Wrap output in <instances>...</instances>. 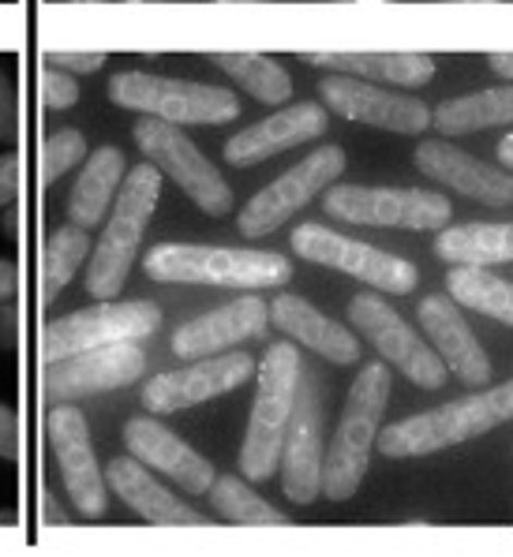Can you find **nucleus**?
Wrapping results in <instances>:
<instances>
[{
    "label": "nucleus",
    "mask_w": 513,
    "mask_h": 557,
    "mask_svg": "<svg viewBox=\"0 0 513 557\" xmlns=\"http://www.w3.org/2000/svg\"><path fill=\"white\" fill-rule=\"evenodd\" d=\"M161 199V173L143 161V165L127 169L117 191L113 213H109L106 228H101L98 244L90 251L87 270V296L94 299H117L132 273L135 259H139L143 236H147L154 210Z\"/></svg>",
    "instance_id": "nucleus-5"
},
{
    "label": "nucleus",
    "mask_w": 513,
    "mask_h": 557,
    "mask_svg": "<svg viewBox=\"0 0 513 557\" xmlns=\"http://www.w3.org/2000/svg\"><path fill=\"white\" fill-rule=\"evenodd\" d=\"M255 367H259V359L247 356L244 348H233V352H221V356L187 359V367L154 374L143 385L139 400L150 416H173V411L207 405L213 397L236 393L244 382L255 379Z\"/></svg>",
    "instance_id": "nucleus-13"
},
{
    "label": "nucleus",
    "mask_w": 513,
    "mask_h": 557,
    "mask_svg": "<svg viewBox=\"0 0 513 557\" xmlns=\"http://www.w3.org/2000/svg\"><path fill=\"white\" fill-rule=\"evenodd\" d=\"M322 210L345 225L405 228V233H439L453 218L450 199L431 187L341 184V180L322 195Z\"/></svg>",
    "instance_id": "nucleus-7"
},
{
    "label": "nucleus",
    "mask_w": 513,
    "mask_h": 557,
    "mask_svg": "<svg viewBox=\"0 0 513 557\" xmlns=\"http://www.w3.org/2000/svg\"><path fill=\"white\" fill-rule=\"evenodd\" d=\"M270 325V299L241 293L229 304L213 307L207 314H195L173 333V356L176 359H203L221 356L233 348L247 345V341L262 337Z\"/></svg>",
    "instance_id": "nucleus-21"
},
{
    "label": "nucleus",
    "mask_w": 513,
    "mask_h": 557,
    "mask_svg": "<svg viewBox=\"0 0 513 557\" xmlns=\"http://www.w3.org/2000/svg\"><path fill=\"white\" fill-rule=\"evenodd\" d=\"M341 176H345V150L341 147L330 143V147L304 153L293 169H285L278 180L259 187V191L241 206L236 228H241L244 239H262V236L278 233V228L285 225V221H293L304 206L322 199Z\"/></svg>",
    "instance_id": "nucleus-11"
},
{
    "label": "nucleus",
    "mask_w": 513,
    "mask_h": 557,
    "mask_svg": "<svg viewBox=\"0 0 513 557\" xmlns=\"http://www.w3.org/2000/svg\"><path fill=\"white\" fill-rule=\"evenodd\" d=\"M46 64H53V67H64V72H72V75H94L101 64H106V53H80V49H49L46 57Z\"/></svg>",
    "instance_id": "nucleus-36"
},
{
    "label": "nucleus",
    "mask_w": 513,
    "mask_h": 557,
    "mask_svg": "<svg viewBox=\"0 0 513 557\" xmlns=\"http://www.w3.org/2000/svg\"><path fill=\"white\" fill-rule=\"evenodd\" d=\"M83 158H87V139H83V132H75V127H57V132L46 135V143H41V184H57L61 176L72 173L75 165H83Z\"/></svg>",
    "instance_id": "nucleus-33"
},
{
    "label": "nucleus",
    "mask_w": 513,
    "mask_h": 557,
    "mask_svg": "<svg viewBox=\"0 0 513 557\" xmlns=\"http://www.w3.org/2000/svg\"><path fill=\"white\" fill-rule=\"evenodd\" d=\"M304 64L327 67L333 75H353L364 83H379V87L416 90L435 79V57L431 53H408V49H333V53H304Z\"/></svg>",
    "instance_id": "nucleus-25"
},
{
    "label": "nucleus",
    "mask_w": 513,
    "mask_h": 557,
    "mask_svg": "<svg viewBox=\"0 0 513 557\" xmlns=\"http://www.w3.org/2000/svg\"><path fill=\"white\" fill-rule=\"evenodd\" d=\"M38 90H41L46 109H72L75 101H80V83H75V75L64 72V67H53V64L41 67Z\"/></svg>",
    "instance_id": "nucleus-34"
},
{
    "label": "nucleus",
    "mask_w": 513,
    "mask_h": 557,
    "mask_svg": "<svg viewBox=\"0 0 513 557\" xmlns=\"http://www.w3.org/2000/svg\"><path fill=\"white\" fill-rule=\"evenodd\" d=\"M124 449L150 471H161L169 483H176L184 494H207L218 471L203 453H195L181 434L158 423V416H135L124 423Z\"/></svg>",
    "instance_id": "nucleus-22"
},
{
    "label": "nucleus",
    "mask_w": 513,
    "mask_h": 557,
    "mask_svg": "<svg viewBox=\"0 0 513 557\" xmlns=\"http://www.w3.org/2000/svg\"><path fill=\"white\" fill-rule=\"evenodd\" d=\"M435 255L447 265H513V221H450L435 233Z\"/></svg>",
    "instance_id": "nucleus-27"
},
{
    "label": "nucleus",
    "mask_w": 513,
    "mask_h": 557,
    "mask_svg": "<svg viewBox=\"0 0 513 557\" xmlns=\"http://www.w3.org/2000/svg\"><path fill=\"white\" fill-rule=\"evenodd\" d=\"M15 293H20V265L12 259H0V304H8Z\"/></svg>",
    "instance_id": "nucleus-39"
},
{
    "label": "nucleus",
    "mask_w": 513,
    "mask_h": 557,
    "mask_svg": "<svg viewBox=\"0 0 513 557\" xmlns=\"http://www.w3.org/2000/svg\"><path fill=\"white\" fill-rule=\"evenodd\" d=\"M494 165L499 169H506V173L513 176V127H506V132H502V139H499V147H494Z\"/></svg>",
    "instance_id": "nucleus-40"
},
{
    "label": "nucleus",
    "mask_w": 513,
    "mask_h": 557,
    "mask_svg": "<svg viewBox=\"0 0 513 557\" xmlns=\"http://www.w3.org/2000/svg\"><path fill=\"white\" fill-rule=\"evenodd\" d=\"M327 124L330 113L322 101H285V106H278V113L255 120V124L241 127L236 135H229L225 161L236 169L262 165V161L278 158V153L322 139Z\"/></svg>",
    "instance_id": "nucleus-18"
},
{
    "label": "nucleus",
    "mask_w": 513,
    "mask_h": 557,
    "mask_svg": "<svg viewBox=\"0 0 513 557\" xmlns=\"http://www.w3.org/2000/svg\"><path fill=\"white\" fill-rule=\"evenodd\" d=\"M46 434H49V449H53V460H57V468H61L64 491H68V498H72V505L87 520L106 517L109 486L98 468V457H94L87 416H83L72 400L57 405L46 419Z\"/></svg>",
    "instance_id": "nucleus-17"
},
{
    "label": "nucleus",
    "mask_w": 513,
    "mask_h": 557,
    "mask_svg": "<svg viewBox=\"0 0 513 557\" xmlns=\"http://www.w3.org/2000/svg\"><path fill=\"white\" fill-rule=\"evenodd\" d=\"M109 101L127 113L166 120V124H233L241 116V98L218 83L169 79L150 72H117L109 79Z\"/></svg>",
    "instance_id": "nucleus-6"
},
{
    "label": "nucleus",
    "mask_w": 513,
    "mask_h": 557,
    "mask_svg": "<svg viewBox=\"0 0 513 557\" xmlns=\"http://www.w3.org/2000/svg\"><path fill=\"white\" fill-rule=\"evenodd\" d=\"M431 127L442 139L480 135L491 132V127H513V83H499V87L468 90L439 101L431 109Z\"/></svg>",
    "instance_id": "nucleus-26"
},
{
    "label": "nucleus",
    "mask_w": 513,
    "mask_h": 557,
    "mask_svg": "<svg viewBox=\"0 0 513 557\" xmlns=\"http://www.w3.org/2000/svg\"><path fill=\"white\" fill-rule=\"evenodd\" d=\"M361 4H364V0H361Z\"/></svg>",
    "instance_id": "nucleus-45"
},
{
    "label": "nucleus",
    "mask_w": 513,
    "mask_h": 557,
    "mask_svg": "<svg viewBox=\"0 0 513 557\" xmlns=\"http://www.w3.org/2000/svg\"><path fill=\"white\" fill-rule=\"evenodd\" d=\"M20 457V419L8 405H0V460Z\"/></svg>",
    "instance_id": "nucleus-38"
},
{
    "label": "nucleus",
    "mask_w": 513,
    "mask_h": 557,
    "mask_svg": "<svg viewBox=\"0 0 513 557\" xmlns=\"http://www.w3.org/2000/svg\"><path fill=\"white\" fill-rule=\"evenodd\" d=\"M90 259V228L80 225H61L57 233H49L46 247H41V296L53 299L68 288V281L80 273V265Z\"/></svg>",
    "instance_id": "nucleus-32"
},
{
    "label": "nucleus",
    "mask_w": 513,
    "mask_h": 557,
    "mask_svg": "<svg viewBox=\"0 0 513 557\" xmlns=\"http://www.w3.org/2000/svg\"><path fill=\"white\" fill-rule=\"evenodd\" d=\"M349 325L364 345L375 348V356L393 371H401L416 389H442L450 382V371L442 367V359L435 356V348L427 345V337L416 330L398 307L390 304V296L382 293H356L349 299Z\"/></svg>",
    "instance_id": "nucleus-9"
},
{
    "label": "nucleus",
    "mask_w": 513,
    "mask_h": 557,
    "mask_svg": "<svg viewBox=\"0 0 513 557\" xmlns=\"http://www.w3.org/2000/svg\"><path fill=\"white\" fill-rule=\"evenodd\" d=\"M416 322L442 367L468 389H484L491 385V356L473 333L465 319V307H457L447 293H431L416 304Z\"/></svg>",
    "instance_id": "nucleus-19"
},
{
    "label": "nucleus",
    "mask_w": 513,
    "mask_h": 557,
    "mask_svg": "<svg viewBox=\"0 0 513 557\" xmlns=\"http://www.w3.org/2000/svg\"><path fill=\"white\" fill-rule=\"evenodd\" d=\"M322 385L304 371L296 408L289 419L285 442H281V491L293 505H312L322 498V465H327V442H322Z\"/></svg>",
    "instance_id": "nucleus-16"
},
{
    "label": "nucleus",
    "mask_w": 513,
    "mask_h": 557,
    "mask_svg": "<svg viewBox=\"0 0 513 557\" xmlns=\"http://www.w3.org/2000/svg\"><path fill=\"white\" fill-rule=\"evenodd\" d=\"M161 330V307L150 299H98L94 307L72 311L64 319L49 322L41 333V359H53L87 352L101 345H121V341H147Z\"/></svg>",
    "instance_id": "nucleus-12"
},
{
    "label": "nucleus",
    "mask_w": 513,
    "mask_h": 557,
    "mask_svg": "<svg viewBox=\"0 0 513 557\" xmlns=\"http://www.w3.org/2000/svg\"><path fill=\"white\" fill-rule=\"evenodd\" d=\"M390 405V367L364 363L349 385L345 408H341L338 431L330 438L327 465H322V498L330 502H353L367 479V465L379 445L382 416Z\"/></svg>",
    "instance_id": "nucleus-2"
},
{
    "label": "nucleus",
    "mask_w": 513,
    "mask_h": 557,
    "mask_svg": "<svg viewBox=\"0 0 513 557\" xmlns=\"http://www.w3.org/2000/svg\"><path fill=\"white\" fill-rule=\"evenodd\" d=\"M233 4H244V0H233Z\"/></svg>",
    "instance_id": "nucleus-43"
},
{
    "label": "nucleus",
    "mask_w": 513,
    "mask_h": 557,
    "mask_svg": "<svg viewBox=\"0 0 513 557\" xmlns=\"http://www.w3.org/2000/svg\"><path fill=\"white\" fill-rule=\"evenodd\" d=\"M210 505L221 520L229 524H241V528H285L289 517L278 512L273 505L255 494L252 479H241V475H218L210 483Z\"/></svg>",
    "instance_id": "nucleus-31"
},
{
    "label": "nucleus",
    "mask_w": 513,
    "mask_h": 557,
    "mask_svg": "<svg viewBox=\"0 0 513 557\" xmlns=\"http://www.w3.org/2000/svg\"><path fill=\"white\" fill-rule=\"evenodd\" d=\"M20 195V158L15 153H0V210L15 202Z\"/></svg>",
    "instance_id": "nucleus-37"
},
{
    "label": "nucleus",
    "mask_w": 513,
    "mask_h": 557,
    "mask_svg": "<svg viewBox=\"0 0 513 557\" xmlns=\"http://www.w3.org/2000/svg\"><path fill=\"white\" fill-rule=\"evenodd\" d=\"M304 379V359L293 341H273L255 367V400L241 445V475L252 483H267L278 475L281 442L296 408V393Z\"/></svg>",
    "instance_id": "nucleus-4"
},
{
    "label": "nucleus",
    "mask_w": 513,
    "mask_h": 557,
    "mask_svg": "<svg viewBox=\"0 0 513 557\" xmlns=\"http://www.w3.org/2000/svg\"><path fill=\"white\" fill-rule=\"evenodd\" d=\"M147 277L161 285H218L262 293L281 288L293 277V262L281 251L221 244H158L147 255Z\"/></svg>",
    "instance_id": "nucleus-3"
},
{
    "label": "nucleus",
    "mask_w": 513,
    "mask_h": 557,
    "mask_svg": "<svg viewBox=\"0 0 513 557\" xmlns=\"http://www.w3.org/2000/svg\"><path fill=\"white\" fill-rule=\"evenodd\" d=\"M468 4H476V0H468Z\"/></svg>",
    "instance_id": "nucleus-44"
},
{
    "label": "nucleus",
    "mask_w": 513,
    "mask_h": 557,
    "mask_svg": "<svg viewBox=\"0 0 513 557\" xmlns=\"http://www.w3.org/2000/svg\"><path fill=\"white\" fill-rule=\"evenodd\" d=\"M487 64L502 83H513V53H487Z\"/></svg>",
    "instance_id": "nucleus-42"
},
{
    "label": "nucleus",
    "mask_w": 513,
    "mask_h": 557,
    "mask_svg": "<svg viewBox=\"0 0 513 557\" xmlns=\"http://www.w3.org/2000/svg\"><path fill=\"white\" fill-rule=\"evenodd\" d=\"M207 64L218 67L236 90L252 94L259 106H285L293 98V75L278 57L267 53H207Z\"/></svg>",
    "instance_id": "nucleus-29"
},
{
    "label": "nucleus",
    "mask_w": 513,
    "mask_h": 557,
    "mask_svg": "<svg viewBox=\"0 0 513 557\" xmlns=\"http://www.w3.org/2000/svg\"><path fill=\"white\" fill-rule=\"evenodd\" d=\"M416 169L442 184L447 191L461 195L468 202L491 206V210H510L513 206V176L506 169L491 165V161L476 158L465 147L450 139H424L413 153Z\"/></svg>",
    "instance_id": "nucleus-20"
},
{
    "label": "nucleus",
    "mask_w": 513,
    "mask_h": 557,
    "mask_svg": "<svg viewBox=\"0 0 513 557\" xmlns=\"http://www.w3.org/2000/svg\"><path fill=\"white\" fill-rule=\"evenodd\" d=\"M15 135H20V98H15V83L0 60V143H15Z\"/></svg>",
    "instance_id": "nucleus-35"
},
{
    "label": "nucleus",
    "mask_w": 513,
    "mask_h": 557,
    "mask_svg": "<svg viewBox=\"0 0 513 557\" xmlns=\"http://www.w3.org/2000/svg\"><path fill=\"white\" fill-rule=\"evenodd\" d=\"M132 139L143 158H147L169 184L181 187L203 213L225 218V213L236 210V195H233V187H229V180L221 176V169L213 165L207 153L187 139L181 132V124L143 116L139 124L132 127Z\"/></svg>",
    "instance_id": "nucleus-10"
},
{
    "label": "nucleus",
    "mask_w": 513,
    "mask_h": 557,
    "mask_svg": "<svg viewBox=\"0 0 513 557\" xmlns=\"http://www.w3.org/2000/svg\"><path fill=\"white\" fill-rule=\"evenodd\" d=\"M41 509H46V517H41V524H46V528H64L68 524V517L57 509V502H53V494H49V491L41 494Z\"/></svg>",
    "instance_id": "nucleus-41"
},
{
    "label": "nucleus",
    "mask_w": 513,
    "mask_h": 557,
    "mask_svg": "<svg viewBox=\"0 0 513 557\" xmlns=\"http://www.w3.org/2000/svg\"><path fill=\"white\" fill-rule=\"evenodd\" d=\"M101 475H106L109 491H113L135 517L147 520V524H158V528H207L210 524V520L203 517L199 509H192L181 494H173L166 483H158L154 471L147 465H139L132 453L113 457Z\"/></svg>",
    "instance_id": "nucleus-24"
},
{
    "label": "nucleus",
    "mask_w": 513,
    "mask_h": 557,
    "mask_svg": "<svg viewBox=\"0 0 513 557\" xmlns=\"http://www.w3.org/2000/svg\"><path fill=\"white\" fill-rule=\"evenodd\" d=\"M124 153L117 147H98L83 158V169L72 184V195H68V221L80 228H94L101 225V218L109 213L117 191H121L124 180Z\"/></svg>",
    "instance_id": "nucleus-28"
},
{
    "label": "nucleus",
    "mask_w": 513,
    "mask_h": 557,
    "mask_svg": "<svg viewBox=\"0 0 513 557\" xmlns=\"http://www.w3.org/2000/svg\"><path fill=\"white\" fill-rule=\"evenodd\" d=\"M319 98L327 113L349 120V124L379 127L390 135H424L431 127V109L416 94L398 87H379L353 75H327L319 83Z\"/></svg>",
    "instance_id": "nucleus-14"
},
{
    "label": "nucleus",
    "mask_w": 513,
    "mask_h": 557,
    "mask_svg": "<svg viewBox=\"0 0 513 557\" xmlns=\"http://www.w3.org/2000/svg\"><path fill=\"white\" fill-rule=\"evenodd\" d=\"M270 322L278 325L293 345L322 356L333 367L364 363V348H361V337L353 333V325L330 319V314L319 311L312 299L293 296V293L273 296L270 299Z\"/></svg>",
    "instance_id": "nucleus-23"
},
{
    "label": "nucleus",
    "mask_w": 513,
    "mask_h": 557,
    "mask_svg": "<svg viewBox=\"0 0 513 557\" xmlns=\"http://www.w3.org/2000/svg\"><path fill=\"white\" fill-rule=\"evenodd\" d=\"M293 251L304 262L327 265L333 273L361 281L371 293L382 296H413L420 285V270L405 259V255L382 251V247L367 244V239L345 236L338 228L322 225V221H304L301 228H293Z\"/></svg>",
    "instance_id": "nucleus-8"
},
{
    "label": "nucleus",
    "mask_w": 513,
    "mask_h": 557,
    "mask_svg": "<svg viewBox=\"0 0 513 557\" xmlns=\"http://www.w3.org/2000/svg\"><path fill=\"white\" fill-rule=\"evenodd\" d=\"M447 296L457 307H468L513 330V281L502 273H491L487 265H450Z\"/></svg>",
    "instance_id": "nucleus-30"
},
{
    "label": "nucleus",
    "mask_w": 513,
    "mask_h": 557,
    "mask_svg": "<svg viewBox=\"0 0 513 557\" xmlns=\"http://www.w3.org/2000/svg\"><path fill=\"white\" fill-rule=\"evenodd\" d=\"M510 419H513V379L484 385V389L468 393V397L447 400L439 408H427L408 419H398V423H387L379 431V445L375 449L390 460L431 457V453L484 438V434L506 426Z\"/></svg>",
    "instance_id": "nucleus-1"
},
{
    "label": "nucleus",
    "mask_w": 513,
    "mask_h": 557,
    "mask_svg": "<svg viewBox=\"0 0 513 557\" xmlns=\"http://www.w3.org/2000/svg\"><path fill=\"white\" fill-rule=\"evenodd\" d=\"M143 374H147V352L139 348V341H121V345L87 348V352L46 363L41 393L57 405H68V400H83L94 397V393L127 389Z\"/></svg>",
    "instance_id": "nucleus-15"
}]
</instances>
